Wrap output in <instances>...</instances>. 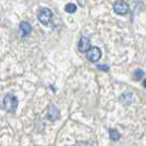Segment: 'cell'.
<instances>
[{"label":"cell","instance_id":"30bf717a","mask_svg":"<svg viewBox=\"0 0 146 146\" xmlns=\"http://www.w3.org/2000/svg\"><path fill=\"white\" fill-rule=\"evenodd\" d=\"M74 146H95V144H92V143H85V142H79V143L75 144Z\"/></svg>","mask_w":146,"mask_h":146},{"label":"cell","instance_id":"8992f818","mask_svg":"<svg viewBox=\"0 0 146 146\" xmlns=\"http://www.w3.org/2000/svg\"><path fill=\"white\" fill-rule=\"evenodd\" d=\"M20 30H21L23 36H29L31 31H32V28L28 22H21L20 23Z\"/></svg>","mask_w":146,"mask_h":146},{"label":"cell","instance_id":"3957f363","mask_svg":"<svg viewBox=\"0 0 146 146\" xmlns=\"http://www.w3.org/2000/svg\"><path fill=\"white\" fill-rule=\"evenodd\" d=\"M129 9H130V7H129V5H127L125 1H117V2H114V5H113V10H114V12L120 15H126V13L129 12Z\"/></svg>","mask_w":146,"mask_h":146},{"label":"cell","instance_id":"5b68a950","mask_svg":"<svg viewBox=\"0 0 146 146\" xmlns=\"http://www.w3.org/2000/svg\"><path fill=\"white\" fill-rule=\"evenodd\" d=\"M91 48L90 46V40L86 36L80 37L79 42H78V50L81 53H88V51Z\"/></svg>","mask_w":146,"mask_h":146},{"label":"cell","instance_id":"277c9868","mask_svg":"<svg viewBox=\"0 0 146 146\" xmlns=\"http://www.w3.org/2000/svg\"><path fill=\"white\" fill-rule=\"evenodd\" d=\"M87 58L92 62V63H96L98 62L99 59L101 58V50L99 47H91L87 53Z\"/></svg>","mask_w":146,"mask_h":146},{"label":"cell","instance_id":"ba28073f","mask_svg":"<svg viewBox=\"0 0 146 146\" xmlns=\"http://www.w3.org/2000/svg\"><path fill=\"white\" fill-rule=\"evenodd\" d=\"M76 10H77V6H76V5H74V3H68V5H66V7H65L66 12H68V13H74V12H76Z\"/></svg>","mask_w":146,"mask_h":146},{"label":"cell","instance_id":"8fae6325","mask_svg":"<svg viewBox=\"0 0 146 146\" xmlns=\"http://www.w3.org/2000/svg\"><path fill=\"white\" fill-rule=\"evenodd\" d=\"M98 69H100V70H104V72H108V70H109V66L98 65Z\"/></svg>","mask_w":146,"mask_h":146},{"label":"cell","instance_id":"6da1fadb","mask_svg":"<svg viewBox=\"0 0 146 146\" xmlns=\"http://www.w3.org/2000/svg\"><path fill=\"white\" fill-rule=\"evenodd\" d=\"M18 108V99L13 95H7L3 99V109L7 112L15 113Z\"/></svg>","mask_w":146,"mask_h":146},{"label":"cell","instance_id":"7a4b0ae2","mask_svg":"<svg viewBox=\"0 0 146 146\" xmlns=\"http://www.w3.org/2000/svg\"><path fill=\"white\" fill-rule=\"evenodd\" d=\"M53 18V13L48 8H42L37 12V19L43 25H47Z\"/></svg>","mask_w":146,"mask_h":146},{"label":"cell","instance_id":"52a82bcc","mask_svg":"<svg viewBox=\"0 0 146 146\" xmlns=\"http://www.w3.org/2000/svg\"><path fill=\"white\" fill-rule=\"evenodd\" d=\"M109 134H110V139H112V141H119L120 137H121V134L117 130H114V129H111Z\"/></svg>","mask_w":146,"mask_h":146},{"label":"cell","instance_id":"9c48e42d","mask_svg":"<svg viewBox=\"0 0 146 146\" xmlns=\"http://www.w3.org/2000/svg\"><path fill=\"white\" fill-rule=\"evenodd\" d=\"M133 76H134V78H135V79H141V78L144 76V72H143V70H141V69H137V70H135V72H134Z\"/></svg>","mask_w":146,"mask_h":146},{"label":"cell","instance_id":"7c38bea8","mask_svg":"<svg viewBox=\"0 0 146 146\" xmlns=\"http://www.w3.org/2000/svg\"><path fill=\"white\" fill-rule=\"evenodd\" d=\"M143 86H144V87L146 88V78H145V80L143 81Z\"/></svg>","mask_w":146,"mask_h":146}]
</instances>
